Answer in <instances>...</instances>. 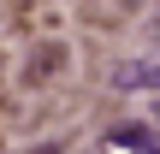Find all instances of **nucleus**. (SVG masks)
Masks as SVG:
<instances>
[{"label": "nucleus", "instance_id": "1", "mask_svg": "<svg viewBox=\"0 0 160 154\" xmlns=\"http://www.w3.org/2000/svg\"><path fill=\"white\" fill-rule=\"evenodd\" d=\"M107 83L119 95H160V53H142V59H125L107 71Z\"/></svg>", "mask_w": 160, "mask_h": 154}, {"label": "nucleus", "instance_id": "2", "mask_svg": "<svg viewBox=\"0 0 160 154\" xmlns=\"http://www.w3.org/2000/svg\"><path fill=\"white\" fill-rule=\"evenodd\" d=\"M101 154H160V131L154 125H137V119L107 125L101 131Z\"/></svg>", "mask_w": 160, "mask_h": 154}, {"label": "nucleus", "instance_id": "3", "mask_svg": "<svg viewBox=\"0 0 160 154\" xmlns=\"http://www.w3.org/2000/svg\"><path fill=\"white\" fill-rule=\"evenodd\" d=\"M148 125L160 131V95H148Z\"/></svg>", "mask_w": 160, "mask_h": 154}, {"label": "nucleus", "instance_id": "4", "mask_svg": "<svg viewBox=\"0 0 160 154\" xmlns=\"http://www.w3.org/2000/svg\"><path fill=\"white\" fill-rule=\"evenodd\" d=\"M148 47H154V53H160V18H154V24H148Z\"/></svg>", "mask_w": 160, "mask_h": 154}]
</instances>
